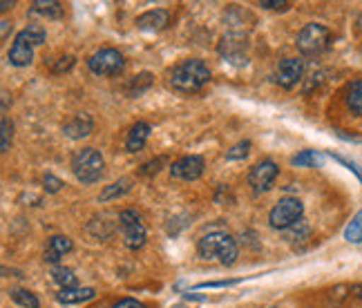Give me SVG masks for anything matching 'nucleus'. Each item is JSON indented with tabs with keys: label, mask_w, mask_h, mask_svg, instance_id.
Instances as JSON below:
<instances>
[{
	"label": "nucleus",
	"mask_w": 362,
	"mask_h": 308,
	"mask_svg": "<svg viewBox=\"0 0 362 308\" xmlns=\"http://www.w3.org/2000/svg\"><path fill=\"white\" fill-rule=\"evenodd\" d=\"M208 81H211V69H208V65L199 59L181 61L170 72V88L181 94L199 92Z\"/></svg>",
	"instance_id": "nucleus-1"
},
{
	"label": "nucleus",
	"mask_w": 362,
	"mask_h": 308,
	"mask_svg": "<svg viewBox=\"0 0 362 308\" xmlns=\"http://www.w3.org/2000/svg\"><path fill=\"white\" fill-rule=\"evenodd\" d=\"M197 255L206 261L217 259L221 266H233L240 257V248L226 232H208L197 242Z\"/></svg>",
	"instance_id": "nucleus-2"
},
{
	"label": "nucleus",
	"mask_w": 362,
	"mask_h": 308,
	"mask_svg": "<svg viewBox=\"0 0 362 308\" xmlns=\"http://www.w3.org/2000/svg\"><path fill=\"white\" fill-rule=\"evenodd\" d=\"M103 170H105V161L99 150L83 148L72 157V172L83 186H92L96 181H101Z\"/></svg>",
	"instance_id": "nucleus-3"
},
{
	"label": "nucleus",
	"mask_w": 362,
	"mask_h": 308,
	"mask_svg": "<svg viewBox=\"0 0 362 308\" xmlns=\"http://www.w3.org/2000/svg\"><path fill=\"white\" fill-rule=\"evenodd\" d=\"M331 30L320 23H309L304 25L298 38H296V45H298V52L302 56H309V59H313V56H320L325 54L329 47H331Z\"/></svg>",
	"instance_id": "nucleus-4"
},
{
	"label": "nucleus",
	"mask_w": 362,
	"mask_h": 308,
	"mask_svg": "<svg viewBox=\"0 0 362 308\" xmlns=\"http://www.w3.org/2000/svg\"><path fill=\"white\" fill-rule=\"evenodd\" d=\"M302 215H304L302 201L296 197H284L273 206L269 215V223L275 230H288V228H293L298 221H302Z\"/></svg>",
	"instance_id": "nucleus-5"
},
{
	"label": "nucleus",
	"mask_w": 362,
	"mask_h": 308,
	"mask_svg": "<svg viewBox=\"0 0 362 308\" xmlns=\"http://www.w3.org/2000/svg\"><path fill=\"white\" fill-rule=\"evenodd\" d=\"M119 228H121L123 244L130 250L144 248V244L148 239V230H146L144 221H141V217H139L136 210H123V213L119 215Z\"/></svg>",
	"instance_id": "nucleus-6"
},
{
	"label": "nucleus",
	"mask_w": 362,
	"mask_h": 308,
	"mask_svg": "<svg viewBox=\"0 0 362 308\" xmlns=\"http://www.w3.org/2000/svg\"><path fill=\"white\" fill-rule=\"evenodd\" d=\"M88 67L90 72L96 76H117L123 72L125 67V59L123 54L115 47H103L99 52H94L88 59Z\"/></svg>",
	"instance_id": "nucleus-7"
},
{
	"label": "nucleus",
	"mask_w": 362,
	"mask_h": 308,
	"mask_svg": "<svg viewBox=\"0 0 362 308\" xmlns=\"http://www.w3.org/2000/svg\"><path fill=\"white\" fill-rule=\"evenodd\" d=\"M248 36L242 32H228L221 36V43H219V54L221 59H226L233 65H244L246 63V54H248Z\"/></svg>",
	"instance_id": "nucleus-8"
},
{
	"label": "nucleus",
	"mask_w": 362,
	"mask_h": 308,
	"mask_svg": "<svg viewBox=\"0 0 362 308\" xmlns=\"http://www.w3.org/2000/svg\"><path fill=\"white\" fill-rule=\"evenodd\" d=\"M277 172H280V167H277L275 161L267 159V161H259L250 167V174H248V186L253 188L255 194H262L271 190L273 181L277 179Z\"/></svg>",
	"instance_id": "nucleus-9"
},
{
	"label": "nucleus",
	"mask_w": 362,
	"mask_h": 308,
	"mask_svg": "<svg viewBox=\"0 0 362 308\" xmlns=\"http://www.w3.org/2000/svg\"><path fill=\"white\" fill-rule=\"evenodd\" d=\"M204 159L199 154H188V157H181L170 165V177L177 181H197L204 174Z\"/></svg>",
	"instance_id": "nucleus-10"
},
{
	"label": "nucleus",
	"mask_w": 362,
	"mask_h": 308,
	"mask_svg": "<svg viewBox=\"0 0 362 308\" xmlns=\"http://www.w3.org/2000/svg\"><path fill=\"white\" fill-rule=\"evenodd\" d=\"M304 78V61L300 59H284L275 69V83L284 90H293Z\"/></svg>",
	"instance_id": "nucleus-11"
},
{
	"label": "nucleus",
	"mask_w": 362,
	"mask_h": 308,
	"mask_svg": "<svg viewBox=\"0 0 362 308\" xmlns=\"http://www.w3.org/2000/svg\"><path fill=\"white\" fill-rule=\"evenodd\" d=\"M34 61V43L27 30L18 32L16 38H13L11 49H9V63L13 67H27Z\"/></svg>",
	"instance_id": "nucleus-12"
},
{
	"label": "nucleus",
	"mask_w": 362,
	"mask_h": 308,
	"mask_svg": "<svg viewBox=\"0 0 362 308\" xmlns=\"http://www.w3.org/2000/svg\"><path fill=\"white\" fill-rule=\"evenodd\" d=\"M170 23V11L168 9H150L144 11L141 16H136L134 25L141 32H161Z\"/></svg>",
	"instance_id": "nucleus-13"
},
{
	"label": "nucleus",
	"mask_w": 362,
	"mask_h": 308,
	"mask_svg": "<svg viewBox=\"0 0 362 308\" xmlns=\"http://www.w3.org/2000/svg\"><path fill=\"white\" fill-rule=\"evenodd\" d=\"M92 130H94V121L90 114H86V112H78V114H74L63 125V134L67 138H72V141H81V138L90 136Z\"/></svg>",
	"instance_id": "nucleus-14"
},
{
	"label": "nucleus",
	"mask_w": 362,
	"mask_h": 308,
	"mask_svg": "<svg viewBox=\"0 0 362 308\" xmlns=\"http://www.w3.org/2000/svg\"><path fill=\"white\" fill-rule=\"evenodd\" d=\"M150 132H152V128H150V123H146V121H136L132 128H130V132H128V138H125V150L128 152H141L144 148H146V143H148V138H150Z\"/></svg>",
	"instance_id": "nucleus-15"
},
{
	"label": "nucleus",
	"mask_w": 362,
	"mask_h": 308,
	"mask_svg": "<svg viewBox=\"0 0 362 308\" xmlns=\"http://www.w3.org/2000/svg\"><path fill=\"white\" fill-rule=\"evenodd\" d=\"M74 248L72 239L65 235H54L49 237V242H47V248H45V261L47 263H59L69 250Z\"/></svg>",
	"instance_id": "nucleus-16"
},
{
	"label": "nucleus",
	"mask_w": 362,
	"mask_h": 308,
	"mask_svg": "<svg viewBox=\"0 0 362 308\" xmlns=\"http://www.w3.org/2000/svg\"><path fill=\"white\" fill-rule=\"evenodd\" d=\"M96 290L90 286H76V288H61L57 292V302L65 304V306H72V304H83V302H90L94 300Z\"/></svg>",
	"instance_id": "nucleus-17"
},
{
	"label": "nucleus",
	"mask_w": 362,
	"mask_h": 308,
	"mask_svg": "<svg viewBox=\"0 0 362 308\" xmlns=\"http://www.w3.org/2000/svg\"><path fill=\"white\" fill-rule=\"evenodd\" d=\"M132 190V181L130 179H119L115 181V184H110L101 190L99 194V201L101 203H107V201H112V199H119L123 197V194H128Z\"/></svg>",
	"instance_id": "nucleus-18"
},
{
	"label": "nucleus",
	"mask_w": 362,
	"mask_h": 308,
	"mask_svg": "<svg viewBox=\"0 0 362 308\" xmlns=\"http://www.w3.org/2000/svg\"><path fill=\"white\" fill-rule=\"evenodd\" d=\"M344 103L356 117H362V81H351L344 92Z\"/></svg>",
	"instance_id": "nucleus-19"
},
{
	"label": "nucleus",
	"mask_w": 362,
	"mask_h": 308,
	"mask_svg": "<svg viewBox=\"0 0 362 308\" xmlns=\"http://www.w3.org/2000/svg\"><path fill=\"white\" fill-rule=\"evenodd\" d=\"M32 16H47V18H59L63 13V5L57 0H36L30 7Z\"/></svg>",
	"instance_id": "nucleus-20"
},
{
	"label": "nucleus",
	"mask_w": 362,
	"mask_h": 308,
	"mask_svg": "<svg viewBox=\"0 0 362 308\" xmlns=\"http://www.w3.org/2000/svg\"><path fill=\"white\" fill-rule=\"evenodd\" d=\"M296 167H322L325 165V154L317 150H302L291 159Z\"/></svg>",
	"instance_id": "nucleus-21"
},
{
	"label": "nucleus",
	"mask_w": 362,
	"mask_h": 308,
	"mask_svg": "<svg viewBox=\"0 0 362 308\" xmlns=\"http://www.w3.org/2000/svg\"><path fill=\"white\" fill-rule=\"evenodd\" d=\"M52 279L61 288H76L78 286V279H76L74 271L72 268H65V266H57V268L52 271Z\"/></svg>",
	"instance_id": "nucleus-22"
},
{
	"label": "nucleus",
	"mask_w": 362,
	"mask_h": 308,
	"mask_svg": "<svg viewBox=\"0 0 362 308\" xmlns=\"http://www.w3.org/2000/svg\"><path fill=\"white\" fill-rule=\"evenodd\" d=\"M9 297H11L13 304H18L23 308H38L40 306V302H38V297L34 295V292L32 290H25V288H13V290H9Z\"/></svg>",
	"instance_id": "nucleus-23"
},
{
	"label": "nucleus",
	"mask_w": 362,
	"mask_h": 308,
	"mask_svg": "<svg viewBox=\"0 0 362 308\" xmlns=\"http://www.w3.org/2000/svg\"><path fill=\"white\" fill-rule=\"evenodd\" d=\"M344 239L349 244H362V208L354 215L349 226L344 228Z\"/></svg>",
	"instance_id": "nucleus-24"
},
{
	"label": "nucleus",
	"mask_w": 362,
	"mask_h": 308,
	"mask_svg": "<svg viewBox=\"0 0 362 308\" xmlns=\"http://www.w3.org/2000/svg\"><path fill=\"white\" fill-rule=\"evenodd\" d=\"M150 85H152V74H150V72H144V74L134 76V78L128 83V94H130V96H139V94H144Z\"/></svg>",
	"instance_id": "nucleus-25"
},
{
	"label": "nucleus",
	"mask_w": 362,
	"mask_h": 308,
	"mask_svg": "<svg viewBox=\"0 0 362 308\" xmlns=\"http://www.w3.org/2000/svg\"><path fill=\"white\" fill-rule=\"evenodd\" d=\"M13 141V123L3 117V125H0V152H9Z\"/></svg>",
	"instance_id": "nucleus-26"
},
{
	"label": "nucleus",
	"mask_w": 362,
	"mask_h": 308,
	"mask_svg": "<svg viewBox=\"0 0 362 308\" xmlns=\"http://www.w3.org/2000/svg\"><path fill=\"white\" fill-rule=\"evenodd\" d=\"M250 152V141H240L235 143L228 152H226V161H240V159H246Z\"/></svg>",
	"instance_id": "nucleus-27"
},
{
	"label": "nucleus",
	"mask_w": 362,
	"mask_h": 308,
	"mask_svg": "<svg viewBox=\"0 0 362 308\" xmlns=\"http://www.w3.org/2000/svg\"><path fill=\"white\" fill-rule=\"evenodd\" d=\"M168 163V159L165 157H157V159H152V161H146L141 167H139V174L141 177H152V174H157L161 170V165Z\"/></svg>",
	"instance_id": "nucleus-28"
},
{
	"label": "nucleus",
	"mask_w": 362,
	"mask_h": 308,
	"mask_svg": "<svg viewBox=\"0 0 362 308\" xmlns=\"http://www.w3.org/2000/svg\"><path fill=\"white\" fill-rule=\"evenodd\" d=\"M27 30V34H30V38H32V43L34 45H43L45 43V38H47V34H45V30L40 25H30V27H25Z\"/></svg>",
	"instance_id": "nucleus-29"
},
{
	"label": "nucleus",
	"mask_w": 362,
	"mask_h": 308,
	"mask_svg": "<svg viewBox=\"0 0 362 308\" xmlns=\"http://www.w3.org/2000/svg\"><path fill=\"white\" fill-rule=\"evenodd\" d=\"M43 188H45L47 194H57V192H61V188H63V181H61L59 177H54V174H45V179H43Z\"/></svg>",
	"instance_id": "nucleus-30"
},
{
	"label": "nucleus",
	"mask_w": 362,
	"mask_h": 308,
	"mask_svg": "<svg viewBox=\"0 0 362 308\" xmlns=\"http://www.w3.org/2000/svg\"><path fill=\"white\" fill-rule=\"evenodd\" d=\"M329 157L333 159V161H338V163H342V165H346L349 170L360 179V184H362V170L358 167V163H354V161H349V159H344V157H340V154H333V152H329Z\"/></svg>",
	"instance_id": "nucleus-31"
},
{
	"label": "nucleus",
	"mask_w": 362,
	"mask_h": 308,
	"mask_svg": "<svg viewBox=\"0 0 362 308\" xmlns=\"http://www.w3.org/2000/svg\"><path fill=\"white\" fill-rule=\"evenodd\" d=\"M242 279H221V282H204L197 284L194 288H228V286H238Z\"/></svg>",
	"instance_id": "nucleus-32"
},
{
	"label": "nucleus",
	"mask_w": 362,
	"mask_h": 308,
	"mask_svg": "<svg viewBox=\"0 0 362 308\" xmlns=\"http://www.w3.org/2000/svg\"><path fill=\"white\" fill-rule=\"evenodd\" d=\"M259 7L262 9H273V11H286L291 7V3H286V0H262Z\"/></svg>",
	"instance_id": "nucleus-33"
},
{
	"label": "nucleus",
	"mask_w": 362,
	"mask_h": 308,
	"mask_svg": "<svg viewBox=\"0 0 362 308\" xmlns=\"http://www.w3.org/2000/svg\"><path fill=\"white\" fill-rule=\"evenodd\" d=\"M112 308H148L144 302L139 300H132V297H125V300H119Z\"/></svg>",
	"instance_id": "nucleus-34"
},
{
	"label": "nucleus",
	"mask_w": 362,
	"mask_h": 308,
	"mask_svg": "<svg viewBox=\"0 0 362 308\" xmlns=\"http://www.w3.org/2000/svg\"><path fill=\"white\" fill-rule=\"evenodd\" d=\"M61 61H63V63H59V67H54V72H57V74L67 72V69L74 65V59H72V56H65V59H61Z\"/></svg>",
	"instance_id": "nucleus-35"
},
{
	"label": "nucleus",
	"mask_w": 362,
	"mask_h": 308,
	"mask_svg": "<svg viewBox=\"0 0 362 308\" xmlns=\"http://www.w3.org/2000/svg\"><path fill=\"white\" fill-rule=\"evenodd\" d=\"M7 107H9V94L3 90V112H7Z\"/></svg>",
	"instance_id": "nucleus-36"
},
{
	"label": "nucleus",
	"mask_w": 362,
	"mask_h": 308,
	"mask_svg": "<svg viewBox=\"0 0 362 308\" xmlns=\"http://www.w3.org/2000/svg\"><path fill=\"white\" fill-rule=\"evenodd\" d=\"M11 7H13V3H9V0H3V3H0V11H7Z\"/></svg>",
	"instance_id": "nucleus-37"
},
{
	"label": "nucleus",
	"mask_w": 362,
	"mask_h": 308,
	"mask_svg": "<svg viewBox=\"0 0 362 308\" xmlns=\"http://www.w3.org/2000/svg\"><path fill=\"white\" fill-rule=\"evenodd\" d=\"M0 25H3V38H7V34H9V20H3V23H0Z\"/></svg>",
	"instance_id": "nucleus-38"
},
{
	"label": "nucleus",
	"mask_w": 362,
	"mask_h": 308,
	"mask_svg": "<svg viewBox=\"0 0 362 308\" xmlns=\"http://www.w3.org/2000/svg\"><path fill=\"white\" fill-rule=\"evenodd\" d=\"M186 300H197V302H206L208 297H204V295H192V292H188V295H186Z\"/></svg>",
	"instance_id": "nucleus-39"
},
{
	"label": "nucleus",
	"mask_w": 362,
	"mask_h": 308,
	"mask_svg": "<svg viewBox=\"0 0 362 308\" xmlns=\"http://www.w3.org/2000/svg\"><path fill=\"white\" fill-rule=\"evenodd\" d=\"M354 292H356V297H360V300H362V286H356V288H354Z\"/></svg>",
	"instance_id": "nucleus-40"
}]
</instances>
